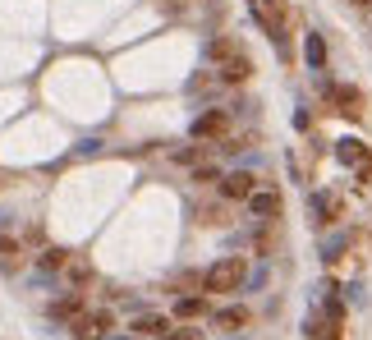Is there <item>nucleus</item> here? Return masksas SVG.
Listing matches in <instances>:
<instances>
[{
    "instance_id": "nucleus-1",
    "label": "nucleus",
    "mask_w": 372,
    "mask_h": 340,
    "mask_svg": "<svg viewBox=\"0 0 372 340\" xmlns=\"http://www.w3.org/2000/svg\"><path fill=\"white\" fill-rule=\"evenodd\" d=\"M244 276H248V267H244L239 258H221L207 267V276H202V290H212V295H234V290L244 285Z\"/></svg>"
},
{
    "instance_id": "nucleus-2",
    "label": "nucleus",
    "mask_w": 372,
    "mask_h": 340,
    "mask_svg": "<svg viewBox=\"0 0 372 340\" xmlns=\"http://www.w3.org/2000/svg\"><path fill=\"white\" fill-rule=\"evenodd\" d=\"M253 193H258V175L253 170H230L221 180V198H230V202H248Z\"/></svg>"
},
{
    "instance_id": "nucleus-3",
    "label": "nucleus",
    "mask_w": 372,
    "mask_h": 340,
    "mask_svg": "<svg viewBox=\"0 0 372 340\" xmlns=\"http://www.w3.org/2000/svg\"><path fill=\"white\" fill-rule=\"evenodd\" d=\"M230 133V115L225 111H202L198 120H193V138H202V143H217Z\"/></svg>"
},
{
    "instance_id": "nucleus-4",
    "label": "nucleus",
    "mask_w": 372,
    "mask_h": 340,
    "mask_svg": "<svg viewBox=\"0 0 372 340\" xmlns=\"http://www.w3.org/2000/svg\"><path fill=\"white\" fill-rule=\"evenodd\" d=\"M111 327H115V317L106 313V308H92V313H83V317L74 322V336H78V340H92V336H106Z\"/></svg>"
},
{
    "instance_id": "nucleus-5",
    "label": "nucleus",
    "mask_w": 372,
    "mask_h": 340,
    "mask_svg": "<svg viewBox=\"0 0 372 340\" xmlns=\"http://www.w3.org/2000/svg\"><path fill=\"white\" fill-rule=\"evenodd\" d=\"M244 207H248V216H258V221H271V216L280 212V193H276V189H258L248 202H244Z\"/></svg>"
},
{
    "instance_id": "nucleus-6",
    "label": "nucleus",
    "mask_w": 372,
    "mask_h": 340,
    "mask_svg": "<svg viewBox=\"0 0 372 340\" xmlns=\"http://www.w3.org/2000/svg\"><path fill=\"white\" fill-rule=\"evenodd\" d=\"M340 161H345V166H359V170H372V152L363 148V143L359 138H340Z\"/></svg>"
},
{
    "instance_id": "nucleus-7",
    "label": "nucleus",
    "mask_w": 372,
    "mask_h": 340,
    "mask_svg": "<svg viewBox=\"0 0 372 340\" xmlns=\"http://www.w3.org/2000/svg\"><path fill=\"white\" fill-rule=\"evenodd\" d=\"M327 97L336 102V111H345V115H359V111H363V92H359V87H345V83H340V87H327Z\"/></svg>"
},
{
    "instance_id": "nucleus-8",
    "label": "nucleus",
    "mask_w": 372,
    "mask_h": 340,
    "mask_svg": "<svg viewBox=\"0 0 372 340\" xmlns=\"http://www.w3.org/2000/svg\"><path fill=\"white\" fill-rule=\"evenodd\" d=\"M248 74H253V60H248L244 51H234L230 60H221V79H225V83H244Z\"/></svg>"
},
{
    "instance_id": "nucleus-9",
    "label": "nucleus",
    "mask_w": 372,
    "mask_h": 340,
    "mask_svg": "<svg viewBox=\"0 0 372 340\" xmlns=\"http://www.w3.org/2000/svg\"><path fill=\"white\" fill-rule=\"evenodd\" d=\"M46 313H51V322H78V317H83V299H78V295L55 299V304L46 308Z\"/></svg>"
},
{
    "instance_id": "nucleus-10",
    "label": "nucleus",
    "mask_w": 372,
    "mask_h": 340,
    "mask_svg": "<svg viewBox=\"0 0 372 340\" xmlns=\"http://www.w3.org/2000/svg\"><path fill=\"white\" fill-rule=\"evenodd\" d=\"M212 322H217L221 331H239V327H248L253 317H248V308H221V313L212 317Z\"/></svg>"
},
{
    "instance_id": "nucleus-11",
    "label": "nucleus",
    "mask_w": 372,
    "mask_h": 340,
    "mask_svg": "<svg viewBox=\"0 0 372 340\" xmlns=\"http://www.w3.org/2000/svg\"><path fill=\"white\" fill-rule=\"evenodd\" d=\"M133 331H138V336H165V331H170V317L148 313V317H138V322H133Z\"/></svg>"
},
{
    "instance_id": "nucleus-12",
    "label": "nucleus",
    "mask_w": 372,
    "mask_h": 340,
    "mask_svg": "<svg viewBox=\"0 0 372 340\" xmlns=\"http://www.w3.org/2000/svg\"><path fill=\"white\" fill-rule=\"evenodd\" d=\"M234 51H239V46H234L230 37H217V42H207V60H217V65H221V60H230Z\"/></svg>"
},
{
    "instance_id": "nucleus-13",
    "label": "nucleus",
    "mask_w": 372,
    "mask_h": 340,
    "mask_svg": "<svg viewBox=\"0 0 372 340\" xmlns=\"http://www.w3.org/2000/svg\"><path fill=\"white\" fill-rule=\"evenodd\" d=\"M303 51H308V65H312V70H322V65H327V46H322L317 33H308V46H303Z\"/></svg>"
},
{
    "instance_id": "nucleus-14",
    "label": "nucleus",
    "mask_w": 372,
    "mask_h": 340,
    "mask_svg": "<svg viewBox=\"0 0 372 340\" xmlns=\"http://www.w3.org/2000/svg\"><path fill=\"white\" fill-rule=\"evenodd\" d=\"M202 308H207V304H202L198 295H189V299H180V304H175V317H202Z\"/></svg>"
},
{
    "instance_id": "nucleus-15",
    "label": "nucleus",
    "mask_w": 372,
    "mask_h": 340,
    "mask_svg": "<svg viewBox=\"0 0 372 340\" xmlns=\"http://www.w3.org/2000/svg\"><path fill=\"white\" fill-rule=\"evenodd\" d=\"M60 267H70V253H65V248H46L42 253V271H60Z\"/></svg>"
},
{
    "instance_id": "nucleus-16",
    "label": "nucleus",
    "mask_w": 372,
    "mask_h": 340,
    "mask_svg": "<svg viewBox=\"0 0 372 340\" xmlns=\"http://www.w3.org/2000/svg\"><path fill=\"white\" fill-rule=\"evenodd\" d=\"M312 207H317V221H336V198H331V193H322Z\"/></svg>"
},
{
    "instance_id": "nucleus-17",
    "label": "nucleus",
    "mask_w": 372,
    "mask_h": 340,
    "mask_svg": "<svg viewBox=\"0 0 372 340\" xmlns=\"http://www.w3.org/2000/svg\"><path fill=\"white\" fill-rule=\"evenodd\" d=\"M221 180H225V175L217 166H198V170H193V184H221Z\"/></svg>"
},
{
    "instance_id": "nucleus-18",
    "label": "nucleus",
    "mask_w": 372,
    "mask_h": 340,
    "mask_svg": "<svg viewBox=\"0 0 372 340\" xmlns=\"http://www.w3.org/2000/svg\"><path fill=\"white\" fill-rule=\"evenodd\" d=\"M23 248H18V239H9V235H0V262H14Z\"/></svg>"
},
{
    "instance_id": "nucleus-19",
    "label": "nucleus",
    "mask_w": 372,
    "mask_h": 340,
    "mask_svg": "<svg viewBox=\"0 0 372 340\" xmlns=\"http://www.w3.org/2000/svg\"><path fill=\"white\" fill-rule=\"evenodd\" d=\"M70 276H74V285H87V280H92V267H87V262H74Z\"/></svg>"
},
{
    "instance_id": "nucleus-20",
    "label": "nucleus",
    "mask_w": 372,
    "mask_h": 340,
    "mask_svg": "<svg viewBox=\"0 0 372 340\" xmlns=\"http://www.w3.org/2000/svg\"><path fill=\"white\" fill-rule=\"evenodd\" d=\"M161 340H202V331H193V327H180V331H165Z\"/></svg>"
},
{
    "instance_id": "nucleus-21",
    "label": "nucleus",
    "mask_w": 372,
    "mask_h": 340,
    "mask_svg": "<svg viewBox=\"0 0 372 340\" xmlns=\"http://www.w3.org/2000/svg\"><path fill=\"white\" fill-rule=\"evenodd\" d=\"M349 5H372V0H349Z\"/></svg>"
}]
</instances>
